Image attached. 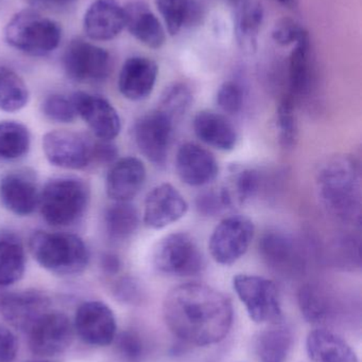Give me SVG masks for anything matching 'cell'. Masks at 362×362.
Segmentation results:
<instances>
[{"label":"cell","mask_w":362,"mask_h":362,"mask_svg":"<svg viewBox=\"0 0 362 362\" xmlns=\"http://www.w3.org/2000/svg\"><path fill=\"white\" fill-rule=\"evenodd\" d=\"M310 40L307 31L295 42L289 61L290 95L293 99L303 97L310 90L312 68H310Z\"/></svg>","instance_id":"4316f807"},{"label":"cell","mask_w":362,"mask_h":362,"mask_svg":"<svg viewBox=\"0 0 362 362\" xmlns=\"http://www.w3.org/2000/svg\"><path fill=\"white\" fill-rule=\"evenodd\" d=\"M125 28L145 46L159 49L166 42V31L154 13L142 1L129 2L123 6Z\"/></svg>","instance_id":"7402d4cb"},{"label":"cell","mask_w":362,"mask_h":362,"mask_svg":"<svg viewBox=\"0 0 362 362\" xmlns=\"http://www.w3.org/2000/svg\"><path fill=\"white\" fill-rule=\"evenodd\" d=\"M293 346V332L282 322L259 333L255 352L259 362H287Z\"/></svg>","instance_id":"d4e9b609"},{"label":"cell","mask_w":362,"mask_h":362,"mask_svg":"<svg viewBox=\"0 0 362 362\" xmlns=\"http://www.w3.org/2000/svg\"><path fill=\"white\" fill-rule=\"evenodd\" d=\"M25 269V250L21 240L12 233L0 234V286L21 280Z\"/></svg>","instance_id":"83f0119b"},{"label":"cell","mask_w":362,"mask_h":362,"mask_svg":"<svg viewBox=\"0 0 362 362\" xmlns=\"http://www.w3.org/2000/svg\"><path fill=\"white\" fill-rule=\"evenodd\" d=\"M43 150L49 163L62 169L81 170L91 163V142L74 132H49Z\"/></svg>","instance_id":"8fae6325"},{"label":"cell","mask_w":362,"mask_h":362,"mask_svg":"<svg viewBox=\"0 0 362 362\" xmlns=\"http://www.w3.org/2000/svg\"><path fill=\"white\" fill-rule=\"evenodd\" d=\"M189 2L191 0H155L170 35H176L185 25Z\"/></svg>","instance_id":"8d00e7d4"},{"label":"cell","mask_w":362,"mask_h":362,"mask_svg":"<svg viewBox=\"0 0 362 362\" xmlns=\"http://www.w3.org/2000/svg\"><path fill=\"white\" fill-rule=\"evenodd\" d=\"M101 266L106 274H115L120 270V259H118L117 255L108 253V255H104L102 257Z\"/></svg>","instance_id":"7dc6e473"},{"label":"cell","mask_w":362,"mask_h":362,"mask_svg":"<svg viewBox=\"0 0 362 362\" xmlns=\"http://www.w3.org/2000/svg\"><path fill=\"white\" fill-rule=\"evenodd\" d=\"M319 197L332 216L346 223H361V176L350 156H335L321 165L317 175Z\"/></svg>","instance_id":"7a4b0ae2"},{"label":"cell","mask_w":362,"mask_h":362,"mask_svg":"<svg viewBox=\"0 0 362 362\" xmlns=\"http://www.w3.org/2000/svg\"><path fill=\"white\" fill-rule=\"evenodd\" d=\"M305 31L306 30L295 19L284 17L274 25L272 38L280 46H289L297 42Z\"/></svg>","instance_id":"ab89813d"},{"label":"cell","mask_w":362,"mask_h":362,"mask_svg":"<svg viewBox=\"0 0 362 362\" xmlns=\"http://www.w3.org/2000/svg\"><path fill=\"white\" fill-rule=\"evenodd\" d=\"M159 74L157 63L148 57L128 59L121 68L118 88L125 99L142 101L147 99L154 88Z\"/></svg>","instance_id":"ffe728a7"},{"label":"cell","mask_w":362,"mask_h":362,"mask_svg":"<svg viewBox=\"0 0 362 362\" xmlns=\"http://www.w3.org/2000/svg\"><path fill=\"white\" fill-rule=\"evenodd\" d=\"M50 300L38 291L9 293L0 301V312L6 320L19 331L27 332L43 316L50 312Z\"/></svg>","instance_id":"2e32d148"},{"label":"cell","mask_w":362,"mask_h":362,"mask_svg":"<svg viewBox=\"0 0 362 362\" xmlns=\"http://www.w3.org/2000/svg\"><path fill=\"white\" fill-rule=\"evenodd\" d=\"M30 148L27 127L15 121L0 122V158L16 160L25 156Z\"/></svg>","instance_id":"d6a6232c"},{"label":"cell","mask_w":362,"mask_h":362,"mask_svg":"<svg viewBox=\"0 0 362 362\" xmlns=\"http://www.w3.org/2000/svg\"><path fill=\"white\" fill-rule=\"evenodd\" d=\"M144 163L135 157L115 161L106 176V194L114 202H131L146 182Z\"/></svg>","instance_id":"d6986e66"},{"label":"cell","mask_w":362,"mask_h":362,"mask_svg":"<svg viewBox=\"0 0 362 362\" xmlns=\"http://www.w3.org/2000/svg\"><path fill=\"white\" fill-rule=\"evenodd\" d=\"M261 185L259 172L253 169H240L233 172L227 185L220 189L227 208L244 206L256 196Z\"/></svg>","instance_id":"f1b7e54d"},{"label":"cell","mask_w":362,"mask_h":362,"mask_svg":"<svg viewBox=\"0 0 362 362\" xmlns=\"http://www.w3.org/2000/svg\"><path fill=\"white\" fill-rule=\"evenodd\" d=\"M74 329L86 344L108 346L116 337V318L113 310L103 302H85L77 310Z\"/></svg>","instance_id":"4fadbf2b"},{"label":"cell","mask_w":362,"mask_h":362,"mask_svg":"<svg viewBox=\"0 0 362 362\" xmlns=\"http://www.w3.org/2000/svg\"><path fill=\"white\" fill-rule=\"evenodd\" d=\"M174 127V121L159 110L147 112L134 125L138 150L157 167H164L167 161Z\"/></svg>","instance_id":"30bf717a"},{"label":"cell","mask_w":362,"mask_h":362,"mask_svg":"<svg viewBox=\"0 0 362 362\" xmlns=\"http://www.w3.org/2000/svg\"><path fill=\"white\" fill-rule=\"evenodd\" d=\"M43 114L57 123H72L78 114L70 98L61 95H52L45 100L42 105Z\"/></svg>","instance_id":"74e56055"},{"label":"cell","mask_w":362,"mask_h":362,"mask_svg":"<svg viewBox=\"0 0 362 362\" xmlns=\"http://www.w3.org/2000/svg\"><path fill=\"white\" fill-rule=\"evenodd\" d=\"M229 1L235 2L237 1V0H229Z\"/></svg>","instance_id":"681fc988"},{"label":"cell","mask_w":362,"mask_h":362,"mask_svg":"<svg viewBox=\"0 0 362 362\" xmlns=\"http://www.w3.org/2000/svg\"><path fill=\"white\" fill-rule=\"evenodd\" d=\"M233 287L253 322L269 325L282 322V301L276 283L263 276L237 274Z\"/></svg>","instance_id":"8992f818"},{"label":"cell","mask_w":362,"mask_h":362,"mask_svg":"<svg viewBox=\"0 0 362 362\" xmlns=\"http://www.w3.org/2000/svg\"><path fill=\"white\" fill-rule=\"evenodd\" d=\"M30 250L43 268L60 276L81 274L89 265V249L74 234L35 232L30 238Z\"/></svg>","instance_id":"3957f363"},{"label":"cell","mask_w":362,"mask_h":362,"mask_svg":"<svg viewBox=\"0 0 362 362\" xmlns=\"http://www.w3.org/2000/svg\"><path fill=\"white\" fill-rule=\"evenodd\" d=\"M77 114L100 140L112 141L120 133L121 121L114 106L99 95L79 91L70 97Z\"/></svg>","instance_id":"5bb4252c"},{"label":"cell","mask_w":362,"mask_h":362,"mask_svg":"<svg viewBox=\"0 0 362 362\" xmlns=\"http://www.w3.org/2000/svg\"><path fill=\"white\" fill-rule=\"evenodd\" d=\"M253 221L242 215H233L220 221L210 235L208 248L213 259L230 266L246 255L254 238Z\"/></svg>","instance_id":"ba28073f"},{"label":"cell","mask_w":362,"mask_h":362,"mask_svg":"<svg viewBox=\"0 0 362 362\" xmlns=\"http://www.w3.org/2000/svg\"><path fill=\"white\" fill-rule=\"evenodd\" d=\"M278 127L281 144L285 148L295 144L298 135L297 118H295V99L290 95L283 98L278 108Z\"/></svg>","instance_id":"d590c367"},{"label":"cell","mask_w":362,"mask_h":362,"mask_svg":"<svg viewBox=\"0 0 362 362\" xmlns=\"http://www.w3.org/2000/svg\"><path fill=\"white\" fill-rule=\"evenodd\" d=\"M0 200L10 212L28 216L40 202L35 178L28 171H13L0 180Z\"/></svg>","instance_id":"ac0fdd59"},{"label":"cell","mask_w":362,"mask_h":362,"mask_svg":"<svg viewBox=\"0 0 362 362\" xmlns=\"http://www.w3.org/2000/svg\"><path fill=\"white\" fill-rule=\"evenodd\" d=\"M259 252L268 265L281 272L300 266V255L295 242L280 232H269L259 242Z\"/></svg>","instance_id":"484cf974"},{"label":"cell","mask_w":362,"mask_h":362,"mask_svg":"<svg viewBox=\"0 0 362 362\" xmlns=\"http://www.w3.org/2000/svg\"><path fill=\"white\" fill-rule=\"evenodd\" d=\"M176 169L180 180L191 187L208 185L219 174L214 155L195 144H185L179 148Z\"/></svg>","instance_id":"e0dca14e"},{"label":"cell","mask_w":362,"mask_h":362,"mask_svg":"<svg viewBox=\"0 0 362 362\" xmlns=\"http://www.w3.org/2000/svg\"><path fill=\"white\" fill-rule=\"evenodd\" d=\"M187 210L182 194L170 183H162L147 196L144 221L151 229H163L182 218Z\"/></svg>","instance_id":"9a60e30c"},{"label":"cell","mask_w":362,"mask_h":362,"mask_svg":"<svg viewBox=\"0 0 362 362\" xmlns=\"http://www.w3.org/2000/svg\"><path fill=\"white\" fill-rule=\"evenodd\" d=\"M116 293L119 299L123 302L133 303L140 298V289L135 281L132 279H123L117 286Z\"/></svg>","instance_id":"f6af8a7d"},{"label":"cell","mask_w":362,"mask_h":362,"mask_svg":"<svg viewBox=\"0 0 362 362\" xmlns=\"http://www.w3.org/2000/svg\"><path fill=\"white\" fill-rule=\"evenodd\" d=\"M166 325L179 339L196 346H214L233 325L231 300L214 287L185 283L172 288L163 304Z\"/></svg>","instance_id":"6da1fadb"},{"label":"cell","mask_w":362,"mask_h":362,"mask_svg":"<svg viewBox=\"0 0 362 362\" xmlns=\"http://www.w3.org/2000/svg\"><path fill=\"white\" fill-rule=\"evenodd\" d=\"M300 310L307 322H322L329 317L331 303L327 293L316 285L307 284L302 286L299 295Z\"/></svg>","instance_id":"836d02e7"},{"label":"cell","mask_w":362,"mask_h":362,"mask_svg":"<svg viewBox=\"0 0 362 362\" xmlns=\"http://www.w3.org/2000/svg\"><path fill=\"white\" fill-rule=\"evenodd\" d=\"M197 209L200 214L214 216L223 209H227L221 192H204L197 199Z\"/></svg>","instance_id":"b9f144b4"},{"label":"cell","mask_w":362,"mask_h":362,"mask_svg":"<svg viewBox=\"0 0 362 362\" xmlns=\"http://www.w3.org/2000/svg\"><path fill=\"white\" fill-rule=\"evenodd\" d=\"M35 362H47V361H35Z\"/></svg>","instance_id":"f907efd6"},{"label":"cell","mask_w":362,"mask_h":362,"mask_svg":"<svg viewBox=\"0 0 362 362\" xmlns=\"http://www.w3.org/2000/svg\"><path fill=\"white\" fill-rule=\"evenodd\" d=\"M18 350L16 337L14 334L0 325V362H12Z\"/></svg>","instance_id":"ee69618b"},{"label":"cell","mask_w":362,"mask_h":362,"mask_svg":"<svg viewBox=\"0 0 362 362\" xmlns=\"http://www.w3.org/2000/svg\"><path fill=\"white\" fill-rule=\"evenodd\" d=\"M29 101V90L23 78L10 68L0 66V110L15 112Z\"/></svg>","instance_id":"1f68e13d"},{"label":"cell","mask_w":362,"mask_h":362,"mask_svg":"<svg viewBox=\"0 0 362 362\" xmlns=\"http://www.w3.org/2000/svg\"><path fill=\"white\" fill-rule=\"evenodd\" d=\"M140 223L138 212L130 202H115L106 213V227L108 235L123 240L133 235Z\"/></svg>","instance_id":"4dcf8cb0"},{"label":"cell","mask_w":362,"mask_h":362,"mask_svg":"<svg viewBox=\"0 0 362 362\" xmlns=\"http://www.w3.org/2000/svg\"><path fill=\"white\" fill-rule=\"evenodd\" d=\"M30 6L44 10H62L72 6L77 0H25Z\"/></svg>","instance_id":"bcb514c9"},{"label":"cell","mask_w":362,"mask_h":362,"mask_svg":"<svg viewBox=\"0 0 362 362\" xmlns=\"http://www.w3.org/2000/svg\"><path fill=\"white\" fill-rule=\"evenodd\" d=\"M119 353L128 361L135 362L142 359L144 355V344L137 334L133 332H123L115 337Z\"/></svg>","instance_id":"60d3db41"},{"label":"cell","mask_w":362,"mask_h":362,"mask_svg":"<svg viewBox=\"0 0 362 362\" xmlns=\"http://www.w3.org/2000/svg\"><path fill=\"white\" fill-rule=\"evenodd\" d=\"M89 202V187L76 177L49 180L40 193V212L49 225L66 227L78 221Z\"/></svg>","instance_id":"277c9868"},{"label":"cell","mask_w":362,"mask_h":362,"mask_svg":"<svg viewBox=\"0 0 362 362\" xmlns=\"http://www.w3.org/2000/svg\"><path fill=\"white\" fill-rule=\"evenodd\" d=\"M66 74L77 82H100L110 76V53L82 38L72 40L63 57Z\"/></svg>","instance_id":"9c48e42d"},{"label":"cell","mask_w":362,"mask_h":362,"mask_svg":"<svg viewBox=\"0 0 362 362\" xmlns=\"http://www.w3.org/2000/svg\"><path fill=\"white\" fill-rule=\"evenodd\" d=\"M306 351L312 362H359L354 349L329 329L310 332L306 339Z\"/></svg>","instance_id":"cb8c5ba5"},{"label":"cell","mask_w":362,"mask_h":362,"mask_svg":"<svg viewBox=\"0 0 362 362\" xmlns=\"http://www.w3.org/2000/svg\"><path fill=\"white\" fill-rule=\"evenodd\" d=\"M153 265L161 274L187 278L201 274L205 259L193 236L176 232L165 236L157 244Z\"/></svg>","instance_id":"52a82bcc"},{"label":"cell","mask_w":362,"mask_h":362,"mask_svg":"<svg viewBox=\"0 0 362 362\" xmlns=\"http://www.w3.org/2000/svg\"><path fill=\"white\" fill-rule=\"evenodd\" d=\"M28 334L30 349L34 354L44 357L57 356L69 348L74 327L63 313L48 312Z\"/></svg>","instance_id":"7c38bea8"},{"label":"cell","mask_w":362,"mask_h":362,"mask_svg":"<svg viewBox=\"0 0 362 362\" xmlns=\"http://www.w3.org/2000/svg\"><path fill=\"white\" fill-rule=\"evenodd\" d=\"M83 25L91 40H113L125 28L123 6L117 0H95L85 13Z\"/></svg>","instance_id":"44dd1931"},{"label":"cell","mask_w":362,"mask_h":362,"mask_svg":"<svg viewBox=\"0 0 362 362\" xmlns=\"http://www.w3.org/2000/svg\"><path fill=\"white\" fill-rule=\"evenodd\" d=\"M264 21V8L259 2L249 1L242 6L236 19V36L244 52L253 53L257 49L259 30Z\"/></svg>","instance_id":"f546056e"},{"label":"cell","mask_w":362,"mask_h":362,"mask_svg":"<svg viewBox=\"0 0 362 362\" xmlns=\"http://www.w3.org/2000/svg\"><path fill=\"white\" fill-rule=\"evenodd\" d=\"M244 90L238 83H223L217 93V104L227 115H237L244 107Z\"/></svg>","instance_id":"f35d334b"},{"label":"cell","mask_w":362,"mask_h":362,"mask_svg":"<svg viewBox=\"0 0 362 362\" xmlns=\"http://www.w3.org/2000/svg\"><path fill=\"white\" fill-rule=\"evenodd\" d=\"M118 155L116 146L111 141L100 140L93 144L91 142V163H98L100 165L114 163Z\"/></svg>","instance_id":"7bdbcfd3"},{"label":"cell","mask_w":362,"mask_h":362,"mask_svg":"<svg viewBox=\"0 0 362 362\" xmlns=\"http://www.w3.org/2000/svg\"><path fill=\"white\" fill-rule=\"evenodd\" d=\"M191 103L193 93L191 88L183 83H174L164 91L157 110H162L176 123L188 112Z\"/></svg>","instance_id":"e575fe53"},{"label":"cell","mask_w":362,"mask_h":362,"mask_svg":"<svg viewBox=\"0 0 362 362\" xmlns=\"http://www.w3.org/2000/svg\"><path fill=\"white\" fill-rule=\"evenodd\" d=\"M278 1L281 2V4H287V6H288V4H293L295 0H278Z\"/></svg>","instance_id":"c3c4849f"},{"label":"cell","mask_w":362,"mask_h":362,"mask_svg":"<svg viewBox=\"0 0 362 362\" xmlns=\"http://www.w3.org/2000/svg\"><path fill=\"white\" fill-rule=\"evenodd\" d=\"M196 136L204 144L220 151L233 150L237 144V132L231 121L213 110H202L193 119Z\"/></svg>","instance_id":"603a6c76"},{"label":"cell","mask_w":362,"mask_h":362,"mask_svg":"<svg viewBox=\"0 0 362 362\" xmlns=\"http://www.w3.org/2000/svg\"><path fill=\"white\" fill-rule=\"evenodd\" d=\"M6 42L32 57H44L59 47L62 29L57 21L43 16L34 8L21 11L9 21L4 31Z\"/></svg>","instance_id":"5b68a950"}]
</instances>
